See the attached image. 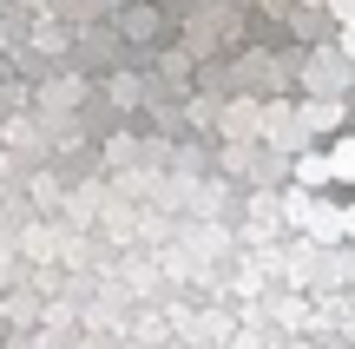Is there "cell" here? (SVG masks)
<instances>
[{"instance_id":"cell-1","label":"cell","mask_w":355,"mask_h":349,"mask_svg":"<svg viewBox=\"0 0 355 349\" xmlns=\"http://www.w3.org/2000/svg\"><path fill=\"white\" fill-rule=\"evenodd\" d=\"M296 185H303V191L336 185V178H329V152H303V158H296Z\"/></svg>"},{"instance_id":"cell-2","label":"cell","mask_w":355,"mask_h":349,"mask_svg":"<svg viewBox=\"0 0 355 349\" xmlns=\"http://www.w3.org/2000/svg\"><path fill=\"white\" fill-rule=\"evenodd\" d=\"M329 178H336V185H355V132L329 145Z\"/></svg>"},{"instance_id":"cell-3","label":"cell","mask_w":355,"mask_h":349,"mask_svg":"<svg viewBox=\"0 0 355 349\" xmlns=\"http://www.w3.org/2000/svg\"><path fill=\"white\" fill-rule=\"evenodd\" d=\"M343 231H349V237H355V205H349V211H343Z\"/></svg>"}]
</instances>
